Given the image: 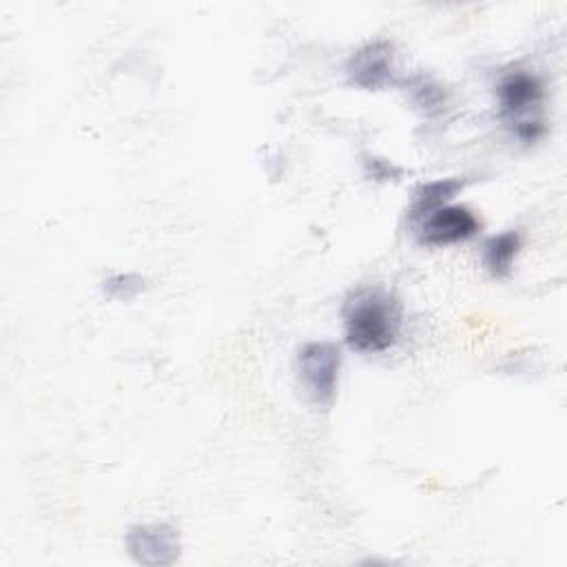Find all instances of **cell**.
Listing matches in <instances>:
<instances>
[{
    "mask_svg": "<svg viewBox=\"0 0 567 567\" xmlns=\"http://www.w3.org/2000/svg\"><path fill=\"white\" fill-rule=\"evenodd\" d=\"M346 343L361 354L385 352L396 343L401 330L399 301L377 288H363L343 306Z\"/></svg>",
    "mask_w": 567,
    "mask_h": 567,
    "instance_id": "6da1fadb",
    "label": "cell"
},
{
    "mask_svg": "<svg viewBox=\"0 0 567 567\" xmlns=\"http://www.w3.org/2000/svg\"><path fill=\"white\" fill-rule=\"evenodd\" d=\"M496 97L501 115L512 124V131L520 142H536L545 133L543 120L536 115L545 97L538 75L523 69L507 71L496 84Z\"/></svg>",
    "mask_w": 567,
    "mask_h": 567,
    "instance_id": "7a4b0ae2",
    "label": "cell"
},
{
    "mask_svg": "<svg viewBox=\"0 0 567 567\" xmlns=\"http://www.w3.org/2000/svg\"><path fill=\"white\" fill-rule=\"evenodd\" d=\"M299 377L317 405H330L337 394L341 352L330 341H310L297 354Z\"/></svg>",
    "mask_w": 567,
    "mask_h": 567,
    "instance_id": "3957f363",
    "label": "cell"
},
{
    "mask_svg": "<svg viewBox=\"0 0 567 567\" xmlns=\"http://www.w3.org/2000/svg\"><path fill=\"white\" fill-rule=\"evenodd\" d=\"M414 224V233L419 244L423 246H447L456 241H465L474 237L481 228L478 217L465 206H439Z\"/></svg>",
    "mask_w": 567,
    "mask_h": 567,
    "instance_id": "277c9868",
    "label": "cell"
},
{
    "mask_svg": "<svg viewBox=\"0 0 567 567\" xmlns=\"http://www.w3.org/2000/svg\"><path fill=\"white\" fill-rule=\"evenodd\" d=\"M126 547L142 565H171L179 556V536L166 523L135 525L126 534Z\"/></svg>",
    "mask_w": 567,
    "mask_h": 567,
    "instance_id": "5b68a950",
    "label": "cell"
},
{
    "mask_svg": "<svg viewBox=\"0 0 567 567\" xmlns=\"http://www.w3.org/2000/svg\"><path fill=\"white\" fill-rule=\"evenodd\" d=\"M348 80L365 91L383 89L392 82V44L388 40H372L357 49L348 64Z\"/></svg>",
    "mask_w": 567,
    "mask_h": 567,
    "instance_id": "8992f818",
    "label": "cell"
},
{
    "mask_svg": "<svg viewBox=\"0 0 567 567\" xmlns=\"http://www.w3.org/2000/svg\"><path fill=\"white\" fill-rule=\"evenodd\" d=\"M520 250V235L516 230H505L489 237L483 246V264L494 277H507L512 264Z\"/></svg>",
    "mask_w": 567,
    "mask_h": 567,
    "instance_id": "52a82bcc",
    "label": "cell"
},
{
    "mask_svg": "<svg viewBox=\"0 0 567 567\" xmlns=\"http://www.w3.org/2000/svg\"><path fill=\"white\" fill-rule=\"evenodd\" d=\"M463 184H465L463 179L447 177V179H434L419 186V190L414 193V202L410 206V221H416L425 213L439 206H445L463 188Z\"/></svg>",
    "mask_w": 567,
    "mask_h": 567,
    "instance_id": "ba28073f",
    "label": "cell"
},
{
    "mask_svg": "<svg viewBox=\"0 0 567 567\" xmlns=\"http://www.w3.org/2000/svg\"><path fill=\"white\" fill-rule=\"evenodd\" d=\"M102 288L111 299L128 301V299H135L144 290V279L135 272H120V275L104 279Z\"/></svg>",
    "mask_w": 567,
    "mask_h": 567,
    "instance_id": "9c48e42d",
    "label": "cell"
},
{
    "mask_svg": "<svg viewBox=\"0 0 567 567\" xmlns=\"http://www.w3.org/2000/svg\"><path fill=\"white\" fill-rule=\"evenodd\" d=\"M414 97L416 102L423 106V109H430V106H441L443 104V91L436 86V84H430V82H421L414 91Z\"/></svg>",
    "mask_w": 567,
    "mask_h": 567,
    "instance_id": "30bf717a",
    "label": "cell"
}]
</instances>
